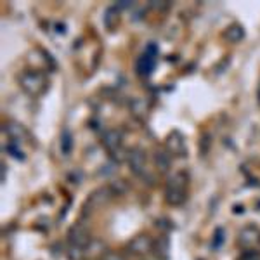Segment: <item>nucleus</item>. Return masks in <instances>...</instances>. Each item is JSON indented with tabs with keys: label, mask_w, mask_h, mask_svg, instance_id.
Listing matches in <instances>:
<instances>
[{
	"label": "nucleus",
	"mask_w": 260,
	"mask_h": 260,
	"mask_svg": "<svg viewBox=\"0 0 260 260\" xmlns=\"http://www.w3.org/2000/svg\"><path fill=\"white\" fill-rule=\"evenodd\" d=\"M130 113H132L134 118L137 120H146L149 115V104L146 99L142 98H136L130 101Z\"/></svg>",
	"instance_id": "ddd939ff"
},
{
	"label": "nucleus",
	"mask_w": 260,
	"mask_h": 260,
	"mask_svg": "<svg viewBox=\"0 0 260 260\" xmlns=\"http://www.w3.org/2000/svg\"><path fill=\"white\" fill-rule=\"evenodd\" d=\"M255 245H260V229L257 225H245L238 233V246L245 250H251Z\"/></svg>",
	"instance_id": "9d476101"
},
{
	"label": "nucleus",
	"mask_w": 260,
	"mask_h": 260,
	"mask_svg": "<svg viewBox=\"0 0 260 260\" xmlns=\"http://www.w3.org/2000/svg\"><path fill=\"white\" fill-rule=\"evenodd\" d=\"M165 149L169 151L172 158H184L187 154V144L184 136L179 130H172L165 137Z\"/></svg>",
	"instance_id": "423d86ee"
},
{
	"label": "nucleus",
	"mask_w": 260,
	"mask_h": 260,
	"mask_svg": "<svg viewBox=\"0 0 260 260\" xmlns=\"http://www.w3.org/2000/svg\"><path fill=\"white\" fill-rule=\"evenodd\" d=\"M245 35H246L245 28L238 23L231 24V26L225 28V31H224V39L228 42H231V44H238V42H241L243 39H245Z\"/></svg>",
	"instance_id": "dca6fc26"
},
{
	"label": "nucleus",
	"mask_w": 260,
	"mask_h": 260,
	"mask_svg": "<svg viewBox=\"0 0 260 260\" xmlns=\"http://www.w3.org/2000/svg\"><path fill=\"white\" fill-rule=\"evenodd\" d=\"M0 172H2V175H0V180H2V184H6V177H7V167H6V163H2V165H0Z\"/></svg>",
	"instance_id": "cd10ccee"
},
{
	"label": "nucleus",
	"mask_w": 260,
	"mask_h": 260,
	"mask_svg": "<svg viewBox=\"0 0 260 260\" xmlns=\"http://www.w3.org/2000/svg\"><path fill=\"white\" fill-rule=\"evenodd\" d=\"M153 163H154V169L160 172V174H169L172 167V156L167 149H154Z\"/></svg>",
	"instance_id": "9b49d317"
},
{
	"label": "nucleus",
	"mask_w": 260,
	"mask_h": 260,
	"mask_svg": "<svg viewBox=\"0 0 260 260\" xmlns=\"http://www.w3.org/2000/svg\"><path fill=\"white\" fill-rule=\"evenodd\" d=\"M257 101H258V104H260V82H258V87H257Z\"/></svg>",
	"instance_id": "c85d7f7f"
},
{
	"label": "nucleus",
	"mask_w": 260,
	"mask_h": 260,
	"mask_svg": "<svg viewBox=\"0 0 260 260\" xmlns=\"http://www.w3.org/2000/svg\"><path fill=\"white\" fill-rule=\"evenodd\" d=\"M19 85L28 95H31V98H40V95L49 89L47 75L39 70H28V71H24V73H21Z\"/></svg>",
	"instance_id": "7ed1b4c3"
},
{
	"label": "nucleus",
	"mask_w": 260,
	"mask_h": 260,
	"mask_svg": "<svg viewBox=\"0 0 260 260\" xmlns=\"http://www.w3.org/2000/svg\"><path fill=\"white\" fill-rule=\"evenodd\" d=\"M238 260H260V251L257 250H246L240 255Z\"/></svg>",
	"instance_id": "b1692460"
},
{
	"label": "nucleus",
	"mask_w": 260,
	"mask_h": 260,
	"mask_svg": "<svg viewBox=\"0 0 260 260\" xmlns=\"http://www.w3.org/2000/svg\"><path fill=\"white\" fill-rule=\"evenodd\" d=\"M120 12L121 11L118 9V7H116V4H115V6H110L106 11H104L103 23H104V26H106L110 31H113L120 24Z\"/></svg>",
	"instance_id": "4468645a"
},
{
	"label": "nucleus",
	"mask_w": 260,
	"mask_h": 260,
	"mask_svg": "<svg viewBox=\"0 0 260 260\" xmlns=\"http://www.w3.org/2000/svg\"><path fill=\"white\" fill-rule=\"evenodd\" d=\"M59 148H61L62 156H70L71 151H73V134H71L70 128H62Z\"/></svg>",
	"instance_id": "f3484780"
},
{
	"label": "nucleus",
	"mask_w": 260,
	"mask_h": 260,
	"mask_svg": "<svg viewBox=\"0 0 260 260\" xmlns=\"http://www.w3.org/2000/svg\"><path fill=\"white\" fill-rule=\"evenodd\" d=\"M113 198H115V194H113V191H111L110 186L98 187V189L92 191L90 196L87 198L85 205H83V210H89V207H90V212L92 210H98V208H101V207H104V205L110 203Z\"/></svg>",
	"instance_id": "0eeeda50"
},
{
	"label": "nucleus",
	"mask_w": 260,
	"mask_h": 260,
	"mask_svg": "<svg viewBox=\"0 0 260 260\" xmlns=\"http://www.w3.org/2000/svg\"><path fill=\"white\" fill-rule=\"evenodd\" d=\"M108 186L111 187V191H113V194H115V198L116 196H121V194H125L128 189V186H127V182L125 180H113V182H110Z\"/></svg>",
	"instance_id": "aec40b11"
},
{
	"label": "nucleus",
	"mask_w": 260,
	"mask_h": 260,
	"mask_svg": "<svg viewBox=\"0 0 260 260\" xmlns=\"http://www.w3.org/2000/svg\"><path fill=\"white\" fill-rule=\"evenodd\" d=\"M153 253L156 255L158 260H169L170 257V241L167 236H160L158 240H154Z\"/></svg>",
	"instance_id": "2eb2a0df"
},
{
	"label": "nucleus",
	"mask_w": 260,
	"mask_h": 260,
	"mask_svg": "<svg viewBox=\"0 0 260 260\" xmlns=\"http://www.w3.org/2000/svg\"><path fill=\"white\" fill-rule=\"evenodd\" d=\"M101 260H125V257L121 253H118V251H111L108 250L106 253L101 257Z\"/></svg>",
	"instance_id": "393cba45"
},
{
	"label": "nucleus",
	"mask_w": 260,
	"mask_h": 260,
	"mask_svg": "<svg viewBox=\"0 0 260 260\" xmlns=\"http://www.w3.org/2000/svg\"><path fill=\"white\" fill-rule=\"evenodd\" d=\"M66 257H68V260H87V250L80 248V246L68 245V250H66Z\"/></svg>",
	"instance_id": "a211bd4d"
},
{
	"label": "nucleus",
	"mask_w": 260,
	"mask_h": 260,
	"mask_svg": "<svg viewBox=\"0 0 260 260\" xmlns=\"http://www.w3.org/2000/svg\"><path fill=\"white\" fill-rule=\"evenodd\" d=\"M90 260H95V258H90ZM99 260H101V258H99Z\"/></svg>",
	"instance_id": "c756f323"
},
{
	"label": "nucleus",
	"mask_w": 260,
	"mask_h": 260,
	"mask_svg": "<svg viewBox=\"0 0 260 260\" xmlns=\"http://www.w3.org/2000/svg\"><path fill=\"white\" fill-rule=\"evenodd\" d=\"M94 238L90 236V231L87 229L85 224H75L68 231V243L73 246H80V248H89Z\"/></svg>",
	"instance_id": "6e6552de"
},
{
	"label": "nucleus",
	"mask_w": 260,
	"mask_h": 260,
	"mask_svg": "<svg viewBox=\"0 0 260 260\" xmlns=\"http://www.w3.org/2000/svg\"><path fill=\"white\" fill-rule=\"evenodd\" d=\"M172 7L170 0H151L149 2V9H154L158 12H167Z\"/></svg>",
	"instance_id": "412c9836"
},
{
	"label": "nucleus",
	"mask_w": 260,
	"mask_h": 260,
	"mask_svg": "<svg viewBox=\"0 0 260 260\" xmlns=\"http://www.w3.org/2000/svg\"><path fill=\"white\" fill-rule=\"evenodd\" d=\"M128 169L136 177H148V154L142 148H132L128 151Z\"/></svg>",
	"instance_id": "39448f33"
},
{
	"label": "nucleus",
	"mask_w": 260,
	"mask_h": 260,
	"mask_svg": "<svg viewBox=\"0 0 260 260\" xmlns=\"http://www.w3.org/2000/svg\"><path fill=\"white\" fill-rule=\"evenodd\" d=\"M4 130L9 136L11 142H16V144H21V141H24L28 137V130L23 127V125L16 123V121H9V123L4 125Z\"/></svg>",
	"instance_id": "f8f14e48"
},
{
	"label": "nucleus",
	"mask_w": 260,
	"mask_h": 260,
	"mask_svg": "<svg viewBox=\"0 0 260 260\" xmlns=\"http://www.w3.org/2000/svg\"><path fill=\"white\" fill-rule=\"evenodd\" d=\"M154 240L149 234H139V236L132 238V241L127 245V250L136 257H144L148 253H153Z\"/></svg>",
	"instance_id": "1a4fd4ad"
},
{
	"label": "nucleus",
	"mask_w": 260,
	"mask_h": 260,
	"mask_svg": "<svg viewBox=\"0 0 260 260\" xmlns=\"http://www.w3.org/2000/svg\"><path fill=\"white\" fill-rule=\"evenodd\" d=\"M103 148L108 151L110 154L111 161H115L116 165L120 163H125L128 160V151L130 149H125L123 146V132L118 128H108L106 132L103 134Z\"/></svg>",
	"instance_id": "f03ea898"
},
{
	"label": "nucleus",
	"mask_w": 260,
	"mask_h": 260,
	"mask_svg": "<svg viewBox=\"0 0 260 260\" xmlns=\"http://www.w3.org/2000/svg\"><path fill=\"white\" fill-rule=\"evenodd\" d=\"M189 187V174L186 170H177L167 179L165 184V201L170 207H180L187 200Z\"/></svg>",
	"instance_id": "f257e3e1"
},
{
	"label": "nucleus",
	"mask_w": 260,
	"mask_h": 260,
	"mask_svg": "<svg viewBox=\"0 0 260 260\" xmlns=\"http://www.w3.org/2000/svg\"><path fill=\"white\" fill-rule=\"evenodd\" d=\"M116 7L121 11V9H128V7H134V2H130V0H121V2L116 4Z\"/></svg>",
	"instance_id": "bb28decb"
},
{
	"label": "nucleus",
	"mask_w": 260,
	"mask_h": 260,
	"mask_svg": "<svg viewBox=\"0 0 260 260\" xmlns=\"http://www.w3.org/2000/svg\"><path fill=\"white\" fill-rule=\"evenodd\" d=\"M210 146H212V136L210 134H203L200 141V154L205 156V154L208 153V149H210Z\"/></svg>",
	"instance_id": "4be33fe9"
},
{
	"label": "nucleus",
	"mask_w": 260,
	"mask_h": 260,
	"mask_svg": "<svg viewBox=\"0 0 260 260\" xmlns=\"http://www.w3.org/2000/svg\"><path fill=\"white\" fill-rule=\"evenodd\" d=\"M156 57H158V47L154 44H149L136 62V73L142 78H148L154 71V68H156Z\"/></svg>",
	"instance_id": "20e7f679"
},
{
	"label": "nucleus",
	"mask_w": 260,
	"mask_h": 260,
	"mask_svg": "<svg viewBox=\"0 0 260 260\" xmlns=\"http://www.w3.org/2000/svg\"><path fill=\"white\" fill-rule=\"evenodd\" d=\"M156 228L158 229H165V231H170V229H174V224L169 220V219H158L156 220Z\"/></svg>",
	"instance_id": "a878e982"
},
{
	"label": "nucleus",
	"mask_w": 260,
	"mask_h": 260,
	"mask_svg": "<svg viewBox=\"0 0 260 260\" xmlns=\"http://www.w3.org/2000/svg\"><path fill=\"white\" fill-rule=\"evenodd\" d=\"M4 149H6L12 158H16V160H21V161H23L24 158H26V156H24L23 151H21V144H16V142H9V144H7Z\"/></svg>",
	"instance_id": "6ab92c4d"
},
{
	"label": "nucleus",
	"mask_w": 260,
	"mask_h": 260,
	"mask_svg": "<svg viewBox=\"0 0 260 260\" xmlns=\"http://www.w3.org/2000/svg\"><path fill=\"white\" fill-rule=\"evenodd\" d=\"M222 243H224V229H222V228H217V229H215V233H213L212 246H213V248H220Z\"/></svg>",
	"instance_id": "5701e85b"
}]
</instances>
